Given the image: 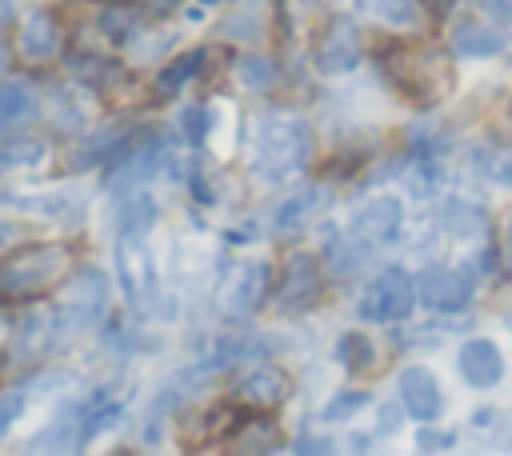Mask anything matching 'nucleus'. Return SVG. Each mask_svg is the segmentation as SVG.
<instances>
[{
	"mask_svg": "<svg viewBox=\"0 0 512 456\" xmlns=\"http://www.w3.org/2000/svg\"><path fill=\"white\" fill-rule=\"evenodd\" d=\"M312 156V128L300 116H272L260 128V148H256V172L264 180H284L300 172Z\"/></svg>",
	"mask_w": 512,
	"mask_h": 456,
	"instance_id": "7ed1b4c3",
	"label": "nucleus"
},
{
	"mask_svg": "<svg viewBox=\"0 0 512 456\" xmlns=\"http://www.w3.org/2000/svg\"><path fill=\"white\" fill-rule=\"evenodd\" d=\"M96 28H100L112 44H128V40H136V36H140L144 20H140V12H136V8H128V4H104V8H100V16H96Z\"/></svg>",
	"mask_w": 512,
	"mask_h": 456,
	"instance_id": "5701e85b",
	"label": "nucleus"
},
{
	"mask_svg": "<svg viewBox=\"0 0 512 456\" xmlns=\"http://www.w3.org/2000/svg\"><path fill=\"white\" fill-rule=\"evenodd\" d=\"M504 180H508V188H512V160L504 164Z\"/></svg>",
	"mask_w": 512,
	"mask_h": 456,
	"instance_id": "e433bc0d",
	"label": "nucleus"
},
{
	"mask_svg": "<svg viewBox=\"0 0 512 456\" xmlns=\"http://www.w3.org/2000/svg\"><path fill=\"white\" fill-rule=\"evenodd\" d=\"M72 264H76V252L72 244H60V240L12 248L8 256H0V300H40L64 284Z\"/></svg>",
	"mask_w": 512,
	"mask_h": 456,
	"instance_id": "f257e3e1",
	"label": "nucleus"
},
{
	"mask_svg": "<svg viewBox=\"0 0 512 456\" xmlns=\"http://www.w3.org/2000/svg\"><path fill=\"white\" fill-rule=\"evenodd\" d=\"M340 360H344L352 372H368L372 360H376V348H372L368 336H360V332H344V336H340Z\"/></svg>",
	"mask_w": 512,
	"mask_h": 456,
	"instance_id": "a878e982",
	"label": "nucleus"
},
{
	"mask_svg": "<svg viewBox=\"0 0 512 456\" xmlns=\"http://www.w3.org/2000/svg\"><path fill=\"white\" fill-rule=\"evenodd\" d=\"M12 24V0H0V32Z\"/></svg>",
	"mask_w": 512,
	"mask_h": 456,
	"instance_id": "473e14b6",
	"label": "nucleus"
},
{
	"mask_svg": "<svg viewBox=\"0 0 512 456\" xmlns=\"http://www.w3.org/2000/svg\"><path fill=\"white\" fill-rule=\"evenodd\" d=\"M504 44H508V36L484 20H468L452 32V48L460 56H496V52H504Z\"/></svg>",
	"mask_w": 512,
	"mask_h": 456,
	"instance_id": "6ab92c4d",
	"label": "nucleus"
},
{
	"mask_svg": "<svg viewBox=\"0 0 512 456\" xmlns=\"http://www.w3.org/2000/svg\"><path fill=\"white\" fill-rule=\"evenodd\" d=\"M160 152H164V144H160L152 132H144V136H124V144L116 148L112 168H108V188H128V184L148 180V176L160 168Z\"/></svg>",
	"mask_w": 512,
	"mask_h": 456,
	"instance_id": "9d476101",
	"label": "nucleus"
},
{
	"mask_svg": "<svg viewBox=\"0 0 512 456\" xmlns=\"http://www.w3.org/2000/svg\"><path fill=\"white\" fill-rule=\"evenodd\" d=\"M12 240H16V228L12 224H0V248H8Z\"/></svg>",
	"mask_w": 512,
	"mask_h": 456,
	"instance_id": "f704fd0d",
	"label": "nucleus"
},
{
	"mask_svg": "<svg viewBox=\"0 0 512 456\" xmlns=\"http://www.w3.org/2000/svg\"><path fill=\"white\" fill-rule=\"evenodd\" d=\"M488 16H500V20H512V0H476Z\"/></svg>",
	"mask_w": 512,
	"mask_h": 456,
	"instance_id": "c756f323",
	"label": "nucleus"
},
{
	"mask_svg": "<svg viewBox=\"0 0 512 456\" xmlns=\"http://www.w3.org/2000/svg\"><path fill=\"white\" fill-rule=\"evenodd\" d=\"M124 144V132H116V128H104V132H92V136H84L76 148H72V156H68V168H92L96 160H108V156H116V148Z\"/></svg>",
	"mask_w": 512,
	"mask_h": 456,
	"instance_id": "b1692460",
	"label": "nucleus"
},
{
	"mask_svg": "<svg viewBox=\"0 0 512 456\" xmlns=\"http://www.w3.org/2000/svg\"><path fill=\"white\" fill-rule=\"evenodd\" d=\"M8 60H12V52H8V48H4V44H0V76H4V72H8Z\"/></svg>",
	"mask_w": 512,
	"mask_h": 456,
	"instance_id": "c9c22d12",
	"label": "nucleus"
},
{
	"mask_svg": "<svg viewBox=\"0 0 512 456\" xmlns=\"http://www.w3.org/2000/svg\"><path fill=\"white\" fill-rule=\"evenodd\" d=\"M400 220H404V212H400V200H396V196H372V200H364V204L356 208L352 232H356L364 244H388V240H396Z\"/></svg>",
	"mask_w": 512,
	"mask_h": 456,
	"instance_id": "f8f14e48",
	"label": "nucleus"
},
{
	"mask_svg": "<svg viewBox=\"0 0 512 456\" xmlns=\"http://www.w3.org/2000/svg\"><path fill=\"white\" fill-rule=\"evenodd\" d=\"M144 236H148V228L120 224V240H116L120 284H124V292H128V300H132L136 308L152 304V296H156V272H152V256H148Z\"/></svg>",
	"mask_w": 512,
	"mask_h": 456,
	"instance_id": "39448f33",
	"label": "nucleus"
},
{
	"mask_svg": "<svg viewBox=\"0 0 512 456\" xmlns=\"http://www.w3.org/2000/svg\"><path fill=\"white\" fill-rule=\"evenodd\" d=\"M456 368H460V376H464L472 388H496L500 376H504V356H500L496 340L476 336V340H468V344L460 348Z\"/></svg>",
	"mask_w": 512,
	"mask_h": 456,
	"instance_id": "4468645a",
	"label": "nucleus"
},
{
	"mask_svg": "<svg viewBox=\"0 0 512 456\" xmlns=\"http://www.w3.org/2000/svg\"><path fill=\"white\" fill-rule=\"evenodd\" d=\"M416 296L428 312H460L472 300V276L468 268H428L416 284Z\"/></svg>",
	"mask_w": 512,
	"mask_h": 456,
	"instance_id": "9b49d317",
	"label": "nucleus"
},
{
	"mask_svg": "<svg viewBox=\"0 0 512 456\" xmlns=\"http://www.w3.org/2000/svg\"><path fill=\"white\" fill-rule=\"evenodd\" d=\"M288 396V376L276 368V364H256L240 376L236 384V400L244 408H256V412H272L280 408V400Z\"/></svg>",
	"mask_w": 512,
	"mask_h": 456,
	"instance_id": "ddd939ff",
	"label": "nucleus"
},
{
	"mask_svg": "<svg viewBox=\"0 0 512 456\" xmlns=\"http://www.w3.org/2000/svg\"><path fill=\"white\" fill-rule=\"evenodd\" d=\"M40 108V96L32 88V80H8L0 84V132H12L20 124H28Z\"/></svg>",
	"mask_w": 512,
	"mask_h": 456,
	"instance_id": "a211bd4d",
	"label": "nucleus"
},
{
	"mask_svg": "<svg viewBox=\"0 0 512 456\" xmlns=\"http://www.w3.org/2000/svg\"><path fill=\"white\" fill-rule=\"evenodd\" d=\"M176 4H180V0H144V8H148V12H156V16H164V12H172Z\"/></svg>",
	"mask_w": 512,
	"mask_h": 456,
	"instance_id": "2f4dec72",
	"label": "nucleus"
},
{
	"mask_svg": "<svg viewBox=\"0 0 512 456\" xmlns=\"http://www.w3.org/2000/svg\"><path fill=\"white\" fill-rule=\"evenodd\" d=\"M24 404H28V392H24V388H8V392L0 396V436L20 420Z\"/></svg>",
	"mask_w": 512,
	"mask_h": 456,
	"instance_id": "bb28decb",
	"label": "nucleus"
},
{
	"mask_svg": "<svg viewBox=\"0 0 512 456\" xmlns=\"http://www.w3.org/2000/svg\"><path fill=\"white\" fill-rule=\"evenodd\" d=\"M320 288H324L320 260L308 256V252H292L284 260V272H280V284H276V308L280 312H308L320 300Z\"/></svg>",
	"mask_w": 512,
	"mask_h": 456,
	"instance_id": "0eeeda50",
	"label": "nucleus"
},
{
	"mask_svg": "<svg viewBox=\"0 0 512 456\" xmlns=\"http://www.w3.org/2000/svg\"><path fill=\"white\" fill-rule=\"evenodd\" d=\"M364 400H368V392H340V396L332 400V408H328L324 416H328V420H340V416H348V412H356V408H360Z\"/></svg>",
	"mask_w": 512,
	"mask_h": 456,
	"instance_id": "c85d7f7f",
	"label": "nucleus"
},
{
	"mask_svg": "<svg viewBox=\"0 0 512 456\" xmlns=\"http://www.w3.org/2000/svg\"><path fill=\"white\" fill-rule=\"evenodd\" d=\"M416 304V280L404 268H384L360 296V316L376 320V324H392L404 320Z\"/></svg>",
	"mask_w": 512,
	"mask_h": 456,
	"instance_id": "423d86ee",
	"label": "nucleus"
},
{
	"mask_svg": "<svg viewBox=\"0 0 512 456\" xmlns=\"http://www.w3.org/2000/svg\"><path fill=\"white\" fill-rule=\"evenodd\" d=\"M264 296H268V264H244L236 276H228L220 304L228 312H252V308H260Z\"/></svg>",
	"mask_w": 512,
	"mask_h": 456,
	"instance_id": "dca6fc26",
	"label": "nucleus"
},
{
	"mask_svg": "<svg viewBox=\"0 0 512 456\" xmlns=\"http://www.w3.org/2000/svg\"><path fill=\"white\" fill-rule=\"evenodd\" d=\"M204 68V48H192V52H180L172 64H164L160 72H156V96L160 100H168V96H176L184 84H192V76Z\"/></svg>",
	"mask_w": 512,
	"mask_h": 456,
	"instance_id": "4be33fe9",
	"label": "nucleus"
},
{
	"mask_svg": "<svg viewBox=\"0 0 512 456\" xmlns=\"http://www.w3.org/2000/svg\"><path fill=\"white\" fill-rule=\"evenodd\" d=\"M48 164V140L40 136H16L0 144V176H20V172H40Z\"/></svg>",
	"mask_w": 512,
	"mask_h": 456,
	"instance_id": "f3484780",
	"label": "nucleus"
},
{
	"mask_svg": "<svg viewBox=\"0 0 512 456\" xmlns=\"http://www.w3.org/2000/svg\"><path fill=\"white\" fill-rule=\"evenodd\" d=\"M60 48H64L60 16L48 8H32L16 28V56L24 64H48L60 56Z\"/></svg>",
	"mask_w": 512,
	"mask_h": 456,
	"instance_id": "1a4fd4ad",
	"label": "nucleus"
},
{
	"mask_svg": "<svg viewBox=\"0 0 512 456\" xmlns=\"http://www.w3.org/2000/svg\"><path fill=\"white\" fill-rule=\"evenodd\" d=\"M228 448L232 452H272L280 448V428L264 416H252V420H240L232 432H228Z\"/></svg>",
	"mask_w": 512,
	"mask_h": 456,
	"instance_id": "412c9836",
	"label": "nucleus"
},
{
	"mask_svg": "<svg viewBox=\"0 0 512 456\" xmlns=\"http://www.w3.org/2000/svg\"><path fill=\"white\" fill-rule=\"evenodd\" d=\"M400 400H404L408 416H416V420H436L444 412V392H440L436 376L420 364L400 372Z\"/></svg>",
	"mask_w": 512,
	"mask_h": 456,
	"instance_id": "2eb2a0df",
	"label": "nucleus"
},
{
	"mask_svg": "<svg viewBox=\"0 0 512 456\" xmlns=\"http://www.w3.org/2000/svg\"><path fill=\"white\" fill-rule=\"evenodd\" d=\"M312 60L324 76H340V72H352L360 64V32H356L352 16H332L320 28Z\"/></svg>",
	"mask_w": 512,
	"mask_h": 456,
	"instance_id": "6e6552de",
	"label": "nucleus"
},
{
	"mask_svg": "<svg viewBox=\"0 0 512 456\" xmlns=\"http://www.w3.org/2000/svg\"><path fill=\"white\" fill-rule=\"evenodd\" d=\"M312 204H316V192H300L296 200H288V204L280 208V216H276V220H280V228H296V224L308 216V208H312Z\"/></svg>",
	"mask_w": 512,
	"mask_h": 456,
	"instance_id": "cd10ccee",
	"label": "nucleus"
},
{
	"mask_svg": "<svg viewBox=\"0 0 512 456\" xmlns=\"http://www.w3.org/2000/svg\"><path fill=\"white\" fill-rule=\"evenodd\" d=\"M356 12L384 28H420V0H356Z\"/></svg>",
	"mask_w": 512,
	"mask_h": 456,
	"instance_id": "aec40b11",
	"label": "nucleus"
},
{
	"mask_svg": "<svg viewBox=\"0 0 512 456\" xmlns=\"http://www.w3.org/2000/svg\"><path fill=\"white\" fill-rule=\"evenodd\" d=\"M236 80H240L244 88H252V92H268V88L276 84V68H272L268 56L244 52V56L236 60Z\"/></svg>",
	"mask_w": 512,
	"mask_h": 456,
	"instance_id": "393cba45",
	"label": "nucleus"
},
{
	"mask_svg": "<svg viewBox=\"0 0 512 456\" xmlns=\"http://www.w3.org/2000/svg\"><path fill=\"white\" fill-rule=\"evenodd\" d=\"M8 336H12V320L0 312V352H4V344H8Z\"/></svg>",
	"mask_w": 512,
	"mask_h": 456,
	"instance_id": "72a5a7b5",
	"label": "nucleus"
},
{
	"mask_svg": "<svg viewBox=\"0 0 512 456\" xmlns=\"http://www.w3.org/2000/svg\"><path fill=\"white\" fill-rule=\"evenodd\" d=\"M104 300H108V280H104L100 268H76V272H68L64 284H60V300L52 308L60 332L88 328L104 312Z\"/></svg>",
	"mask_w": 512,
	"mask_h": 456,
	"instance_id": "20e7f679",
	"label": "nucleus"
},
{
	"mask_svg": "<svg viewBox=\"0 0 512 456\" xmlns=\"http://www.w3.org/2000/svg\"><path fill=\"white\" fill-rule=\"evenodd\" d=\"M380 72H384L400 92H408V96L420 100V104L436 100V96L448 88V80H452L444 56H440L436 48H404V44L380 48Z\"/></svg>",
	"mask_w": 512,
	"mask_h": 456,
	"instance_id": "f03ea898",
	"label": "nucleus"
},
{
	"mask_svg": "<svg viewBox=\"0 0 512 456\" xmlns=\"http://www.w3.org/2000/svg\"><path fill=\"white\" fill-rule=\"evenodd\" d=\"M500 260H504V268L512 272V216H508V224H504V236H500Z\"/></svg>",
	"mask_w": 512,
	"mask_h": 456,
	"instance_id": "7c9ffc66",
	"label": "nucleus"
}]
</instances>
